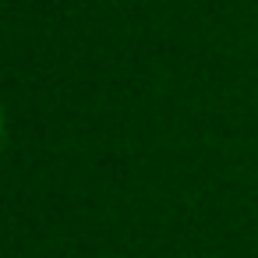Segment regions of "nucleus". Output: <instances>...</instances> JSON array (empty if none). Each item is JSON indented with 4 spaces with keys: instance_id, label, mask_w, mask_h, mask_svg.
<instances>
[{
    "instance_id": "obj_1",
    "label": "nucleus",
    "mask_w": 258,
    "mask_h": 258,
    "mask_svg": "<svg viewBox=\"0 0 258 258\" xmlns=\"http://www.w3.org/2000/svg\"><path fill=\"white\" fill-rule=\"evenodd\" d=\"M0 127H4V120H0Z\"/></svg>"
}]
</instances>
